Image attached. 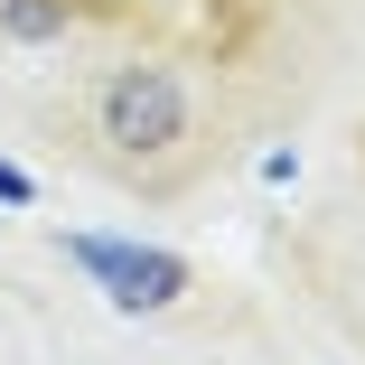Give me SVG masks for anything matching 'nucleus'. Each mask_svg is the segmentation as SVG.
I'll return each instance as SVG.
<instances>
[{"label": "nucleus", "mask_w": 365, "mask_h": 365, "mask_svg": "<svg viewBox=\"0 0 365 365\" xmlns=\"http://www.w3.org/2000/svg\"><path fill=\"white\" fill-rule=\"evenodd\" d=\"M94 122L113 150H169V140L187 131V85H178V66L160 56H122L103 94H94Z\"/></svg>", "instance_id": "1"}, {"label": "nucleus", "mask_w": 365, "mask_h": 365, "mask_svg": "<svg viewBox=\"0 0 365 365\" xmlns=\"http://www.w3.org/2000/svg\"><path fill=\"white\" fill-rule=\"evenodd\" d=\"M38 187H29V169H10V160H0V206H29Z\"/></svg>", "instance_id": "4"}, {"label": "nucleus", "mask_w": 365, "mask_h": 365, "mask_svg": "<svg viewBox=\"0 0 365 365\" xmlns=\"http://www.w3.org/2000/svg\"><path fill=\"white\" fill-rule=\"evenodd\" d=\"M0 29H10V38H66V0H10V10H0Z\"/></svg>", "instance_id": "3"}, {"label": "nucleus", "mask_w": 365, "mask_h": 365, "mask_svg": "<svg viewBox=\"0 0 365 365\" xmlns=\"http://www.w3.org/2000/svg\"><path fill=\"white\" fill-rule=\"evenodd\" d=\"M66 262L103 281L113 309H169L187 290V262L160 253V244H122V235H66Z\"/></svg>", "instance_id": "2"}]
</instances>
